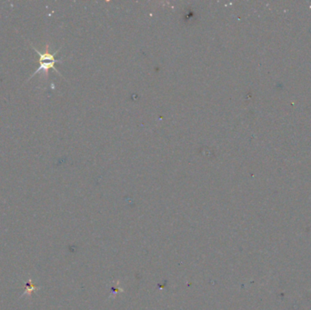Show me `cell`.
<instances>
[{
    "label": "cell",
    "instance_id": "obj_1",
    "mask_svg": "<svg viewBox=\"0 0 311 310\" xmlns=\"http://www.w3.org/2000/svg\"><path fill=\"white\" fill-rule=\"evenodd\" d=\"M29 43H30V42H29ZM29 45H30L31 48L34 49V51L39 56V68L35 71L34 73L31 75L30 77L28 78V79H27L26 82L29 81L31 78L35 77L36 75L39 74V72H43V73L45 74V76L48 78V70L51 69H54L56 73L58 74L59 76H61V74L59 73V71L57 70L56 66H55L56 63H61V62H62V61L58 60V59H56V55L58 53L59 50H57V51L55 52L54 54H52L50 50H49V45L47 44V45H46V49H45V51L40 52L38 48H36V47H34L33 44L30 43Z\"/></svg>",
    "mask_w": 311,
    "mask_h": 310
}]
</instances>
